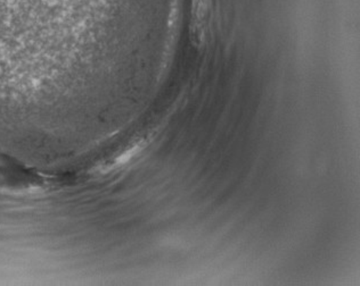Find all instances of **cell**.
<instances>
[{"label": "cell", "instance_id": "6da1fadb", "mask_svg": "<svg viewBox=\"0 0 360 286\" xmlns=\"http://www.w3.org/2000/svg\"><path fill=\"white\" fill-rule=\"evenodd\" d=\"M211 0H193V27L198 34L202 36L210 18Z\"/></svg>", "mask_w": 360, "mask_h": 286}]
</instances>
